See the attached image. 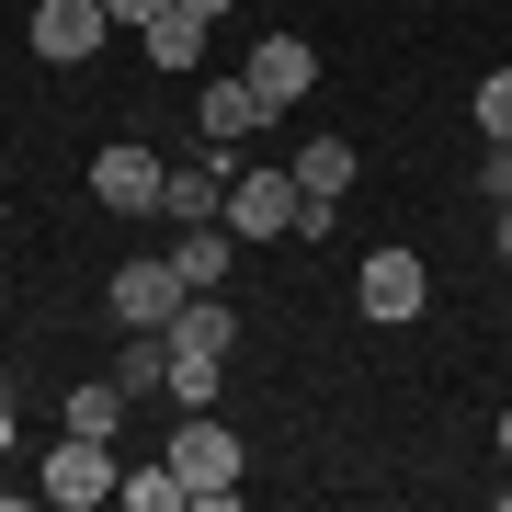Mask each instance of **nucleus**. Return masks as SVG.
<instances>
[{
    "label": "nucleus",
    "instance_id": "f257e3e1",
    "mask_svg": "<svg viewBox=\"0 0 512 512\" xmlns=\"http://www.w3.org/2000/svg\"><path fill=\"white\" fill-rule=\"evenodd\" d=\"M171 467H183L194 512H228V501H239V433H228L217 410H183V433H171Z\"/></svg>",
    "mask_w": 512,
    "mask_h": 512
},
{
    "label": "nucleus",
    "instance_id": "f03ea898",
    "mask_svg": "<svg viewBox=\"0 0 512 512\" xmlns=\"http://www.w3.org/2000/svg\"><path fill=\"white\" fill-rule=\"evenodd\" d=\"M114 478H126V467H114V444H103V433H57V456H46V501H57V512L114 501Z\"/></svg>",
    "mask_w": 512,
    "mask_h": 512
},
{
    "label": "nucleus",
    "instance_id": "7ed1b4c3",
    "mask_svg": "<svg viewBox=\"0 0 512 512\" xmlns=\"http://www.w3.org/2000/svg\"><path fill=\"white\" fill-rule=\"evenodd\" d=\"M183 296H194L183 262H126V274L103 285V308L126 319V330H171V319H183Z\"/></svg>",
    "mask_w": 512,
    "mask_h": 512
},
{
    "label": "nucleus",
    "instance_id": "20e7f679",
    "mask_svg": "<svg viewBox=\"0 0 512 512\" xmlns=\"http://www.w3.org/2000/svg\"><path fill=\"white\" fill-rule=\"evenodd\" d=\"M296 205H308L296 171H239V183H228V228L239 239H296Z\"/></svg>",
    "mask_w": 512,
    "mask_h": 512
},
{
    "label": "nucleus",
    "instance_id": "39448f33",
    "mask_svg": "<svg viewBox=\"0 0 512 512\" xmlns=\"http://www.w3.org/2000/svg\"><path fill=\"white\" fill-rule=\"evenodd\" d=\"M353 296H365V319H421V296H433V274H421V251H365V274H353Z\"/></svg>",
    "mask_w": 512,
    "mask_h": 512
},
{
    "label": "nucleus",
    "instance_id": "423d86ee",
    "mask_svg": "<svg viewBox=\"0 0 512 512\" xmlns=\"http://www.w3.org/2000/svg\"><path fill=\"white\" fill-rule=\"evenodd\" d=\"M23 35H35V57H46V69H80V57L114 35V12H103V0H46Z\"/></svg>",
    "mask_w": 512,
    "mask_h": 512
},
{
    "label": "nucleus",
    "instance_id": "0eeeda50",
    "mask_svg": "<svg viewBox=\"0 0 512 512\" xmlns=\"http://www.w3.org/2000/svg\"><path fill=\"white\" fill-rule=\"evenodd\" d=\"M160 194H171V171L148 148H103L92 160V205H114V217H160Z\"/></svg>",
    "mask_w": 512,
    "mask_h": 512
},
{
    "label": "nucleus",
    "instance_id": "6e6552de",
    "mask_svg": "<svg viewBox=\"0 0 512 512\" xmlns=\"http://www.w3.org/2000/svg\"><path fill=\"white\" fill-rule=\"evenodd\" d=\"M194 126L217 137V148H239V137H251V126H274V103H262V92H251V69H239V80H205V103H194Z\"/></svg>",
    "mask_w": 512,
    "mask_h": 512
},
{
    "label": "nucleus",
    "instance_id": "1a4fd4ad",
    "mask_svg": "<svg viewBox=\"0 0 512 512\" xmlns=\"http://www.w3.org/2000/svg\"><path fill=\"white\" fill-rule=\"evenodd\" d=\"M308 80H319V57L296 46V35H262V46H251V92L274 103V114H285V103H308Z\"/></svg>",
    "mask_w": 512,
    "mask_h": 512
},
{
    "label": "nucleus",
    "instance_id": "9d476101",
    "mask_svg": "<svg viewBox=\"0 0 512 512\" xmlns=\"http://www.w3.org/2000/svg\"><path fill=\"white\" fill-rule=\"evenodd\" d=\"M228 342H239V308H228V296H183V319H171V353H217V365H228Z\"/></svg>",
    "mask_w": 512,
    "mask_h": 512
},
{
    "label": "nucleus",
    "instance_id": "9b49d317",
    "mask_svg": "<svg viewBox=\"0 0 512 512\" xmlns=\"http://www.w3.org/2000/svg\"><path fill=\"white\" fill-rule=\"evenodd\" d=\"M194 57H205V12H183V0L148 12V69H194Z\"/></svg>",
    "mask_w": 512,
    "mask_h": 512
},
{
    "label": "nucleus",
    "instance_id": "f8f14e48",
    "mask_svg": "<svg viewBox=\"0 0 512 512\" xmlns=\"http://www.w3.org/2000/svg\"><path fill=\"white\" fill-rule=\"evenodd\" d=\"M160 217H171V228H205V217H228V171H171Z\"/></svg>",
    "mask_w": 512,
    "mask_h": 512
},
{
    "label": "nucleus",
    "instance_id": "ddd939ff",
    "mask_svg": "<svg viewBox=\"0 0 512 512\" xmlns=\"http://www.w3.org/2000/svg\"><path fill=\"white\" fill-rule=\"evenodd\" d=\"M285 171H296V183H308L319 205H342V194H353V148H342V137H308V148H296Z\"/></svg>",
    "mask_w": 512,
    "mask_h": 512
},
{
    "label": "nucleus",
    "instance_id": "4468645a",
    "mask_svg": "<svg viewBox=\"0 0 512 512\" xmlns=\"http://www.w3.org/2000/svg\"><path fill=\"white\" fill-rule=\"evenodd\" d=\"M114 501H126V512H183L194 490H183V467H171V456H148V467L114 478Z\"/></svg>",
    "mask_w": 512,
    "mask_h": 512
},
{
    "label": "nucleus",
    "instance_id": "2eb2a0df",
    "mask_svg": "<svg viewBox=\"0 0 512 512\" xmlns=\"http://www.w3.org/2000/svg\"><path fill=\"white\" fill-rule=\"evenodd\" d=\"M171 262H183V285H228V217H205L171 239Z\"/></svg>",
    "mask_w": 512,
    "mask_h": 512
},
{
    "label": "nucleus",
    "instance_id": "dca6fc26",
    "mask_svg": "<svg viewBox=\"0 0 512 512\" xmlns=\"http://www.w3.org/2000/svg\"><path fill=\"white\" fill-rule=\"evenodd\" d=\"M114 387H126V399L171 387V330H137V342H126V365H114Z\"/></svg>",
    "mask_w": 512,
    "mask_h": 512
},
{
    "label": "nucleus",
    "instance_id": "f3484780",
    "mask_svg": "<svg viewBox=\"0 0 512 512\" xmlns=\"http://www.w3.org/2000/svg\"><path fill=\"white\" fill-rule=\"evenodd\" d=\"M126 410H137V399H126L114 376H103V387H69V433H103V444H114V421H126Z\"/></svg>",
    "mask_w": 512,
    "mask_h": 512
},
{
    "label": "nucleus",
    "instance_id": "a211bd4d",
    "mask_svg": "<svg viewBox=\"0 0 512 512\" xmlns=\"http://www.w3.org/2000/svg\"><path fill=\"white\" fill-rule=\"evenodd\" d=\"M217 353H171V387H160V399H183V410H217Z\"/></svg>",
    "mask_w": 512,
    "mask_h": 512
},
{
    "label": "nucleus",
    "instance_id": "6ab92c4d",
    "mask_svg": "<svg viewBox=\"0 0 512 512\" xmlns=\"http://www.w3.org/2000/svg\"><path fill=\"white\" fill-rule=\"evenodd\" d=\"M478 126H490V148H512V69L478 80Z\"/></svg>",
    "mask_w": 512,
    "mask_h": 512
},
{
    "label": "nucleus",
    "instance_id": "aec40b11",
    "mask_svg": "<svg viewBox=\"0 0 512 512\" xmlns=\"http://www.w3.org/2000/svg\"><path fill=\"white\" fill-rule=\"evenodd\" d=\"M103 12H114V23H148V12H171V0H103Z\"/></svg>",
    "mask_w": 512,
    "mask_h": 512
},
{
    "label": "nucleus",
    "instance_id": "412c9836",
    "mask_svg": "<svg viewBox=\"0 0 512 512\" xmlns=\"http://www.w3.org/2000/svg\"><path fill=\"white\" fill-rule=\"evenodd\" d=\"M183 12H205V23H217V12H239V0H183Z\"/></svg>",
    "mask_w": 512,
    "mask_h": 512
},
{
    "label": "nucleus",
    "instance_id": "4be33fe9",
    "mask_svg": "<svg viewBox=\"0 0 512 512\" xmlns=\"http://www.w3.org/2000/svg\"><path fill=\"white\" fill-rule=\"evenodd\" d=\"M501 262H512V194H501Z\"/></svg>",
    "mask_w": 512,
    "mask_h": 512
},
{
    "label": "nucleus",
    "instance_id": "5701e85b",
    "mask_svg": "<svg viewBox=\"0 0 512 512\" xmlns=\"http://www.w3.org/2000/svg\"><path fill=\"white\" fill-rule=\"evenodd\" d=\"M0 456H12V399H0Z\"/></svg>",
    "mask_w": 512,
    "mask_h": 512
},
{
    "label": "nucleus",
    "instance_id": "b1692460",
    "mask_svg": "<svg viewBox=\"0 0 512 512\" xmlns=\"http://www.w3.org/2000/svg\"><path fill=\"white\" fill-rule=\"evenodd\" d=\"M501 456H512V410H501Z\"/></svg>",
    "mask_w": 512,
    "mask_h": 512
},
{
    "label": "nucleus",
    "instance_id": "393cba45",
    "mask_svg": "<svg viewBox=\"0 0 512 512\" xmlns=\"http://www.w3.org/2000/svg\"><path fill=\"white\" fill-rule=\"evenodd\" d=\"M501 512H512V478H501Z\"/></svg>",
    "mask_w": 512,
    "mask_h": 512
}]
</instances>
